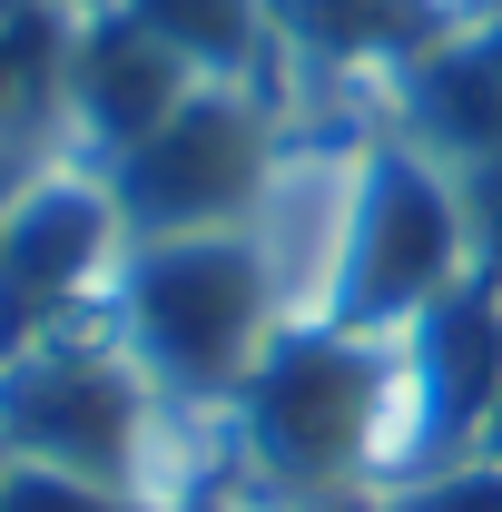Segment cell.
Instances as JSON below:
<instances>
[{"label": "cell", "mask_w": 502, "mask_h": 512, "mask_svg": "<svg viewBox=\"0 0 502 512\" xmlns=\"http://www.w3.org/2000/svg\"><path fill=\"white\" fill-rule=\"evenodd\" d=\"M99 325L138 355V375L158 384L197 434L227 424V404L247 394L266 345L286 335L276 266L256 247V227H207V237H128L119 276L99 296Z\"/></svg>", "instance_id": "7a4b0ae2"}, {"label": "cell", "mask_w": 502, "mask_h": 512, "mask_svg": "<svg viewBox=\"0 0 502 512\" xmlns=\"http://www.w3.org/2000/svg\"><path fill=\"white\" fill-rule=\"evenodd\" d=\"M197 89V69L128 10V0H79L60 50V148L89 168H119L148 128Z\"/></svg>", "instance_id": "8992f818"}, {"label": "cell", "mask_w": 502, "mask_h": 512, "mask_svg": "<svg viewBox=\"0 0 502 512\" xmlns=\"http://www.w3.org/2000/svg\"><path fill=\"white\" fill-rule=\"evenodd\" d=\"M384 119L424 158H443L453 178L463 168H502V10H483V20L463 10L434 50L384 89Z\"/></svg>", "instance_id": "9c48e42d"}, {"label": "cell", "mask_w": 502, "mask_h": 512, "mask_svg": "<svg viewBox=\"0 0 502 512\" xmlns=\"http://www.w3.org/2000/svg\"><path fill=\"white\" fill-rule=\"evenodd\" d=\"M286 148L296 138H286V89L276 79H197L99 178L119 197L128 237H207V227H247L256 217V197H266Z\"/></svg>", "instance_id": "277c9868"}, {"label": "cell", "mask_w": 502, "mask_h": 512, "mask_svg": "<svg viewBox=\"0 0 502 512\" xmlns=\"http://www.w3.org/2000/svg\"><path fill=\"white\" fill-rule=\"evenodd\" d=\"M473 276V227H463V178L424 158L414 138H365L355 148V207H345V256H335V296L315 325H355V335H404Z\"/></svg>", "instance_id": "3957f363"}, {"label": "cell", "mask_w": 502, "mask_h": 512, "mask_svg": "<svg viewBox=\"0 0 502 512\" xmlns=\"http://www.w3.org/2000/svg\"><path fill=\"white\" fill-rule=\"evenodd\" d=\"M128 256L119 197L89 158H40L0 217V355L79 325Z\"/></svg>", "instance_id": "5b68a950"}, {"label": "cell", "mask_w": 502, "mask_h": 512, "mask_svg": "<svg viewBox=\"0 0 502 512\" xmlns=\"http://www.w3.org/2000/svg\"><path fill=\"white\" fill-rule=\"evenodd\" d=\"M473 453H493V463H502V394H493V424H483V444H473Z\"/></svg>", "instance_id": "9a60e30c"}, {"label": "cell", "mask_w": 502, "mask_h": 512, "mask_svg": "<svg viewBox=\"0 0 502 512\" xmlns=\"http://www.w3.org/2000/svg\"><path fill=\"white\" fill-rule=\"evenodd\" d=\"M0 512H178V503L128 493V483H99V473H60V463H10Z\"/></svg>", "instance_id": "7c38bea8"}, {"label": "cell", "mask_w": 502, "mask_h": 512, "mask_svg": "<svg viewBox=\"0 0 502 512\" xmlns=\"http://www.w3.org/2000/svg\"><path fill=\"white\" fill-rule=\"evenodd\" d=\"M217 512H306V503H256V493H227Z\"/></svg>", "instance_id": "5bb4252c"}, {"label": "cell", "mask_w": 502, "mask_h": 512, "mask_svg": "<svg viewBox=\"0 0 502 512\" xmlns=\"http://www.w3.org/2000/svg\"><path fill=\"white\" fill-rule=\"evenodd\" d=\"M197 79H276V30L266 0H128Z\"/></svg>", "instance_id": "30bf717a"}, {"label": "cell", "mask_w": 502, "mask_h": 512, "mask_svg": "<svg viewBox=\"0 0 502 512\" xmlns=\"http://www.w3.org/2000/svg\"><path fill=\"white\" fill-rule=\"evenodd\" d=\"M365 512H502V463L453 453V463H424V473H394L384 493H365Z\"/></svg>", "instance_id": "8fae6325"}, {"label": "cell", "mask_w": 502, "mask_h": 512, "mask_svg": "<svg viewBox=\"0 0 502 512\" xmlns=\"http://www.w3.org/2000/svg\"><path fill=\"white\" fill-rule=\"evenodd\" d=\"M463 20V0H266L276 89H394Z\"/></svg>", "instance_id": "ba28073f"}, {"label": "cell", "mask_w": 502, "mask_h": 512, "mask_svg": "<svg viewBox=\"0 0 502 512\" xmlns=\"http://www.w3.org/2000/svg\"><path fill=\"white\" fill-rule=\"evenodd\" d=\"M227 473L256 503H306V512H365L404 473V355L394 335L355 325H286L266 365L217 424Z\"/></svg>", "instance_id": "6da1fadb"}, {"label": "cell", "mask_w": 502, "mask_h": 512, "mask_svg": "<svg viewBox=\"0 0 502 512\" xmlns=\"http://www.w3.org/2000/svg\"><path fill=\"white\" fill-rule=\"evenodd\" d=\"M394 355H404V473L473 453L502 394V286L463 276L394 335Z\"/></svg>", "instance_id": "52a82bcc"}, {"label": "cell", "mask_w": 502, "mask_h": 512, "mask_svg": "<svg viewBox=\"0 0 502 512\" xmlns=\"http://www.w3.org/2000/svg\"><path fill=\"white\" fill-rule=\"evenodd\" d=\"M20 178H30V158H0V217H10V197H20Z\"/></svg>", "instance_id": "4fadbf2b"}]
</instances>
